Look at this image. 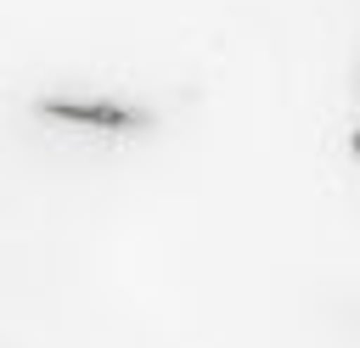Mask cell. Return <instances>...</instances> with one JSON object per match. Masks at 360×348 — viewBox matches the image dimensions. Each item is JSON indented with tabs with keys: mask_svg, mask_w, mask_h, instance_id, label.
<instances>
[{
	"mask_svg": "<svg viewBox=\"0 0 360 348\" xmlns=\"http://www.w3.org/2000/svg\"><path fill=\"white\" fill-rule=\"evenodd\" d=\"M39 112L68 118V123H101V129H129V123H146L141 112H129V107H107V101H39Z\"/></svg>",
	"mask_w": 360,
	"mask_h": 348,
	"instance_id": "1",
	"label": "cell"
},
{
	"mask_svg": "<svg viewBox=\"0 0 360 348\" xmlns=\"http://www.w3.org/2000/svg\"><path fill=\"white\" fill-rule=\"evenodd\" d=\"M354 157H360V129H354Z\"/></svg>",
	"mask_w": 360,
	"mask_h": 348,
	"instance_id": "2",
	"label": "cell"
}]
</instances>
